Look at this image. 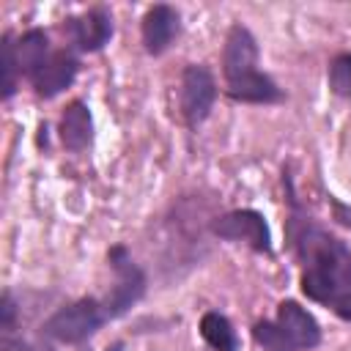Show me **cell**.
<instances>
[{
  "mask_svg": "<svg viewBox=\"0 0 351 351\" xmlns=\"http://www.w3.org/2000/svg\"><path fill=\"white\" fill-rule=\"evenodd\" d=\"M282 184L288 192L285 241L299 261L302 293L335 313L351 299V247L307 214L293 192L291 176H285Z\"/></svg>",
  "mask_w": 351,
  "mask_h": 351,
  "instance_id": "obj_1",
  "label": "cell"
},
{
  "mask_svg": "<svg viewBox=\"0 0 351 351\" xmlns=\"http://www.w3.org/2000/svg\"><path fill=\"white\" fill-rule=\"evenodd\" d=\"M258 38L241 22H233L222 47L225 96L239 104H277L285 99L282 88L258 69Z\"/></svg>",
  "mask_w": 351,
  "mask_h": 351,
  "instance_id": "obj_2",
  "label": "cell"
},
{
  "mask_svg": "<svg viewBox=\"0 0 351 351\" xmlns=\"http://www.w3.org/2000/svg\"><path fill=\"white\" fill-rule=\"evenodd\" d=\"M107 310L99 296H80L63 307H58L44 324H41V337L63 346H82L90 340L104 324H107Z\"/></svg>",
  "mask_w": 351,
  "mask_h": 351,
  "instance_id": "obj_3",
  "label": "cell"
},
{
  "mask_svg": "<svg viewBox=\"0 0 351 351\" xmlns=\"http://www.w3.org/2000/svg\"><path fill=\"white\" fill-rule=\"evenodd\" d=\"M107 263H110L115 280H112L110 291L101 296V304L107 310V318L110 321H118V318H123L145 296L148 277L140 269V263L132 258V252H129L126 244H112L107 250Z\"/></svg>",
  "mask_w": 351,
  "mask_h": 351,
  "instance_id": "obj_4",
  "label": "cell"
},
{
  "mask_svg": "<svg viewBox=\"0 0 351 351\" xmlns=\"http://www.w3.org/2000/svg\"><path fill=\"white\" fill-rule=\"evenodd\" d=\"M211 233L222 241L244 244L258 255H271L274 252L269 222L255 208H233V211H225V214L214 217L211 219Z\"/></svg>",
  "mask_w": 351,
  "mask_h": 351,
  "instance_id": "obj_5",
  "label": "cell"
},
{
  "mask_svg": "<svg viewBox=\"0 0 351 351\" xmlns=\"http://www.w3.org/2000/svg\"><path fill=\"white\" fill-rule=\"evenodd\" d=\"M214 101H217V80L211 69L203 63H189L181 74V88H178V104L186 129L195 132L211 115Z\"/></svg>",
  "mask_w": 351,
  "mask_h": 351,
  "instance_id": "obj_6",
  "label": "cell"
},
{
  "mask_svg": "<svg viewBox=\"0 0 351 351\" xmlns=\"http://www.w3.org/2000/svg\"><path fill=\"white\" fill-rule=\"evenodd\" d=\"M63 33L71 44V49L77 52H99L110 44L115 27H112V14L104 5L88 8L82 14H74L69 19H63Z\"/></svg>",
  "mask_w": 351,
  "mask_h": 351,
  "instance_id": "obj_7",
  "label": "cell"
},
{
  "mask_svg": "<svg viewBox=\"0 0 351 351\" xmlns=\"http://www.w3.org/2000/svg\"><path fill=\"white\" fill-rule=\"evenodd\" d=\"M80 74V58L71 49H55L49 52V58L27 77L36 96L41 99H55L58 93H63L66 88H71V82Z\"/></svg>",
  "mask_w": 351,
  "mask_h": 351,
  "instance_id": "obj_8",
  "label": "cell"
},
{
  "mask_svg": "<svg viewBox=\"0 0 351 351\" xmlns=\"http://www.w3.org/2000/svg\"><path fill=\"white\" fill-rule=\"evenodd\" d=\"M181 33V14L176 5H167V3H156L151 5L143 19H140V36H143V47L148 55H165L173 41L178 38Z\"/></svg>",
  "mask_w": 351,
  "mask_h": 351,
  "instance_id": "obj_9",
  "label": "cell"
},
{
  "mask_svg": "<svg viewBox=\"0 0 351 351\" xmlns=\"http://www.w3.org/2000/svg\"><path fill=\"white\" fill-rule=\"evenodd\" d=\"M274 321L285 332V337L293 343L296 351H310V348L321 346V324L296 299H282L277 304V318Z\"/></svg>",
  "mask_w": 351,
  "mask_h": 351,
  "instance_id": "obj_10",
  "label": "cell"
},
{
  "mask_svg": "<svg viewBox=\"0 0 351 351\" xmlns=\"http://www.w3.org/2000/svg\"><path fill=\"white\" fill-rule=\"evenodd\" d=\"M58 137H60L63 148L71 151V154H80V151L90 148V143H93V115H90V107L82 99H74V101L66 104V110L60 115V123H58Z\"/></svg>",
  "mask_w": 351,
  "mask_h": 351,
  "instance_id": "obj_11",
  "label": "cell"
},
{
  "mask_svg": "<svg viewBox=\"0 0 351 351\" xmlns=\"http://www.w3.org/2000/svg\"><path fill=\"white\" fill-rule=\"evenodd\" d=\"M14 52H16V63H19V74L30 77L47 58H49V36L44 27H30L25 30L19 38H14Z\"/></svg>",
  "mask_w": 351,
  "mask_h": 351,
  "instance_id": "obj_12",
  "label": "cell"
},
{
  "mask_svg": "<svg viewBox=\"0 0 351 351\" xmlns=\"http://www.w3.org/2000/svg\"><path fill=\"white\" fill-rule=\"evenodd\" d=\"M200 337L214 351H239V337L230 318L219 310H208L200 318Z\"/></svg>",
  "mask_w": 351,
  "mask_h": 351,
  "instance_id": "obj_13",
  "label": "cell"
},
{
  "mask_svg": "<svg viewBox=\"0 0 351 351\" xmlns=\"http://www.w3.org/2000/svg\"><path fill=\"white\" fill-rule=\"evenodd\" d=\"M252 340L263 351H296L293 343L285 337V332L277 326V321H269V318L252 324Z\"/></svg>",
  "mask_w": 351,
  "mask_h": 351,
  "instance_id": "obj_14",
  "label": "cell"
},
{
  "mask_svg": "<svg viewBox=\"0 0 351 351\" xmlns=\"http://www.w3.org/2000/svg\"><path fill=\"white\" fill-rule=\"evenodd\" d=\"M326 80H329V90L335 96L351 99V52H340L332 58Z\"/></svg>",
  "mask_w": 351,
  "mask_h": 351,
  "instance_id": "obj_15",
  "label": "cell"
},
{
  "mask_svg": "<svg viewBox=\"0 0 351 351\" xmlns=\"http://www.w3.org/2000/svg\"><path fill=\"white\" fill-rule=\"evenodd\" d=\"M0 52H3V99L8 101L16 93V85H19V63H16L14 36L11 33H3Z\"/></svg>",
  "mask_w": 351,
  "mask_h": 351,
  "instance_id": "obj_16",
  "label": "cell"
},
{
  "mask_svg": "<svg viewBox=\"0 0 351 351\" xmlns=\"http://www.w3.org/2000/svg\"><path fill=\"white\" fill-rule=\"evenodd\" d=\"M3 351H55L49 343H30L22 337H3Z\"/></svg>",
  "mask_w": 351,
  "mask_h": 351,
  "instance_id": "obj_17",
  "label": "cell"
},
{
  "mask_svg": "<svg viewBox=\"0 0 351 351\" xmlns=\"http://www.w3.org/2000/svg\"><path fill=\"white\" fill-rule=\"evenodd\" d=\"M329 208H332V219L337 225H343V228L351 230V206L343 203V200H337L335 195H329Z\"/></svg>",
  "mask_w": 351,
  "mask_h": 351,
  "instance_id": "obj_18",
  "label": "cell"
},
{
  "mask_svg": "<svg viewBox=\"0 0 351 351\" xmlns=\"http://www.w3.org/2000/svg\"><path fill=\"white\" fill-rule=\"evenodd\" d=\"M335 315H337V318H343V321H348V324H351V299H348V302H346V304H343V307H337V310H335Z\"/></svg>",
  "mask_w": 351,
  "mask_h": 351,
  "instance_id": "obj_19",
  "label": "cell"
},
{
  "mask_svg": "<svg viewBox=\"0 0 351 351\" xmlns=\"http://www.w3.org/2000/svg\"><path fill=\"white\" fill-rule=\"evenodd\" d=\"M107 351H123V340H118V343H112V348H107Z\"/></svg>",
  "mask_w": 351,
  "mask_h": 351,
  "instance_id": "obj_20",
  "label": "cell"
}]
</instances>
